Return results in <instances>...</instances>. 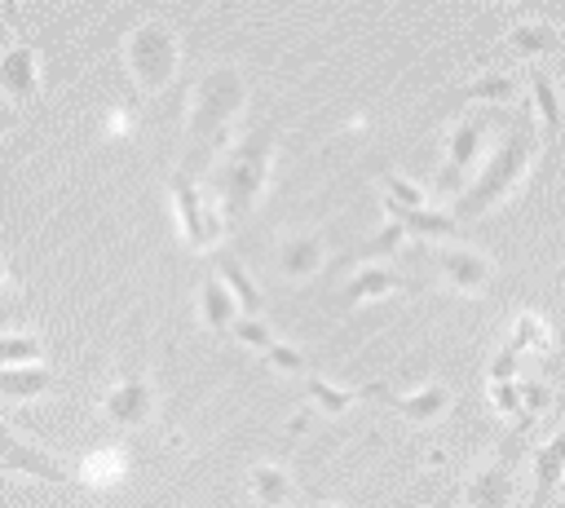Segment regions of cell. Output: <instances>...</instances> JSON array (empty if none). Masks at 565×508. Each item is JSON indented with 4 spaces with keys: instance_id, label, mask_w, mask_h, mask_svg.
Segmentation results:
<instances>
[{
    "instance_id": "cell-1",
    "label": "cell",
    "mask_w": 565,
    "mask_h": 508,
    "mask_svg": "<svg viewBox=\"0 0 565 508\" xmlns=\"http://www.w3.org/2000/svg\"><path fill=\"white\" fill-rule=\"evenodd\" d=\"M247 110V75L234 62L207 66L185 93V172L203 177L230 146L234 124Z\"/></svg>"
},
{
    "instance_id": "cell-2",
    "label": "cell",
    "mask_w": 565,
    "mask_h": 508,
    "mask_svg": "<svg viewBox=\"0 0 565 508\" xmlns=\"http://www.w3.org/2000/svg\"><path fill=\"white\" fill-rule=\"evenodd\" d=\"M274 155H278V124H256L221 150V159L212 163V190L207 194L216 199L225 225L247 221L256 212V203L274 177Z\"/></svg>"
},
{
    "instance_id": "cell-3",
    "label": "cell",
    "mask_w": 565,
    "mask_h": 508,
    "mask_svg": "<svg viewBox=\"0 0 565 508\" xmlns=\"http://www.w3.org/2000/svg\"><path fill=\"white\" fill-rule=\"evenodd\" d=\"M534 155H539V128H534L530 115H521V119L499 137V146L486 155V163L477 168V177L455 194V203H450L446 212H450L455 221H477V216H486L490 208L508 203V199L521 190V181L530 177Z\"/></svg>"
},
{
    "instance_id": "cell-4",
    "label": "cell",
    "mask_w": 565,
    "mask_h": 508,
    "mask_svg": "<svg viewBox=\"0 0 565 508\" xmlns=\"http://www.w3.org/2000/svg\"><path fill=\"white\" fill-rule=\"evenodd\" d=\"M119 53H124L128 80H132L146 97L163 93V88L177 80V71H181V35H177V27H172L168 18H159V13L132 22V27L124 31Z\"/></svg>"
},
{
    "instance_id": "cell-5",
    "label": "cell",
    "mask_w": 565,
    "mask_h": 508,
    "mask_svg": "<svg viewBox=\"0 0 565 508\" xmlns=\"http://www.w3.org/2000/svg\"><path fill=\"white\" fill-rule=\"evenodd\" d=\"M168 203H172V216H177L185 247L190 252H216V243L225 239L230 225H225L216 199L199 186V177H190L185 168H172L168 172Z\"/></svg>"
},
{
    "instance_id": "cell-6",
    "label": "cell",
    "mask_w": 565,
    "mask_h": 508,
    "mask_svg": "<svg viewBox=\"0 0 565 508\" xmlns=\"http://www.w3.org/2000/svg\"><path fill=\"white\" fill-rule=\"evenodd\" d=\"M490 115L486 110H463L450 128H446V137H441V181H463L472 168H477V159H481V150H486V141H490Z\"/></svg>"
},
{
    "instance_id": "cell-7",
    "label": "cell",
    "mask_w": 565,
    "mask_h": 508,
    "mask_svg": "<svg viewBox=\"0 0 565 508\" xmlns=\"http://www.w3.org/2000/svg\"><path fill=\"white\" fill-rule=\"evenodd\" d=\"M154 406H159V393H154V384H150L146 371H124V375L102 393V415H106L110 424H119V428H141V424H150Z\"/></svg>"
},
{
    "instance_id": "cell-8",
    "label": "cell",
    "mask_w": 565,
    "mask_h": 508,
    "mask_svg": "<svg viewBox=\"0 0 565 508\" xmlns=\"http://www.w3.org/2000/svg\"><path fill=\"white\" fill-rule=\"evenodd\" d=\"M433 261H437L441 278L459 296H481L490 287V278H494V261L486 252H477V247H463V243H437Z\"/></svg>"
},
{
    "instance_id": "cell-9",
    "label": "cell",
    "mask_w": 565,
    "mask_h": 508,
    "mask_svg": "<svg viewBox=\"0 0 565 508\" xmlns=\"http://www.w3.org/2000/svg\"><path fill=\"white\" fill-rule=\"evenodd\" d=\"M371 393H375L393 415H402L406 424H419V428L437 424V420L450 411V389H446V384H419V389H406V393H397V389H388V384H371L366 398H371Z\"/></svg>"
},
{
    "instance_id": "cell-10",
    "label": "cell",
    "mask_w": 565,
    "mask_h": 508,
    "mask_svg": "<svg viewBox=\"0 0 565 508\" xmlns=\"http://www.w3.org/2000/svg\"><path fill=\"white\" fill-rule=\"evenodd\" d=\"M0 464H4L9 473L35 477V481H71V473H66L44 446H35V442H26L18 428H9L4 415H0Z\"/></svg>"
},
{
    "instance_id": "cell-11",
    "label": "cell",
    "mask_w": 565,
    "mask_h": 508,
    "mask_svg": "<svg viewBox=\"0 0 565 508\" xmlns=\"http://www.w3.org/2000/svg\"><path fill=\"white\" fill-rule=\"evenodd\" d=\"M512 464L503 455H486L481 464H472L468 481H463V504L468 508H512Z\"/></svg>"
},
{
    "instance_id": "cell-12",
    "label": "cell",
    "mask_w": 565,
    "mask_h": 508,
    "mask_svg": "<svg viewBox=\"0 0 565 508\" xmlns=\"http://www.w3.org/2000/svg\"><path fill=\"white\" fill-rule=\"evenodd\" d=\"M274 261H278V274H282V278L309 283V278L327 265V239H322L318 230H291V234L278 239Z\"/></svg>"
},
{
    "instance_id": "cell-13",
    "label": "cell",
    "mask_w": 565,
    "mask_h": 508,
    "mask_svg": "<svg viewBox=\"0 0 565 508\" xmlns=\"http://www.w3.org/2000/svg\"><path fill=\"white\" fill-rule=\"evenodd\" d=\"M35 93H40V53L35 44L18 40L0 53V97L18 106V102H31Z\"/></svg>"
},
{
    "instance_id": "cell-14",
    "label": "cell",
    "mask_w": 565,
    "mask_h": 508,
    "mask_svg": "<svg viewBox=\"0 0 565 508\" xmlns=\"http://www.w3.org/2000/svg\"><path fill=\"white\" fill-rule=\"evenodd\" d=\"M397 287H402V274H397L393 265H384V261H362V265L344 278L340 300H344V309L353 314V309H362V305H371V300L393 296Z\"/></svg>"
},
{
    "instance_id": "cell-15",
    "label": "cell",
    "mask_w": 565,
    "mask_h": 508,
    "mask_svg": "<svg viewBox=\"0 0 565 508\" xmlns=\"http://www.w3.org/2000/svg\"><path fill=\"white\" fill-rule=\"evenodd\" d=\"M384 216L393 225H402V234L411 243H446L459 230V221L446 208H388L384 203Z\"/></svg>"
},
{
    "instance_id": "cell-16",
    "label": "cell",
    "mask_w": 565,
    "mask_h": 508,
    "mask_svg": "<svg viewBox=\"0 0 565 508\" xmlns=\"http://www.w3.org/2000/svg\"><path fill=\"white\" fill-rule=\"evenodd\" d=\"M565 481V424L556 437H547L534 451V486H530V508H547L556 486Z\"/></svg>"
},
{
    "instance_id": "cell-17",
    "label": "cell",
    "mask_w": 565,
    "mask_h": 508,
    "mask_svg": "<svg viewBox=\"0 0 565 508\" xmlns=\"http://www.w3.org/2000/svg\"><path fill=\"white\" fill-rule=\"evenodd\" d=\"M216 278L225 283V292L234 296V305H238V314H243V318H265V292L256 287L252 269H247L238 256L216 252Z\"/></svg>"
},
{
    "instance_id": "cell-18",
    "label": "cell",
    "mask_w": 565,
    "mask_h": 508,
    "mask_svg": "<svg viewBox=\"0 0 565 508\" xmlns=\"http://www.w3.org/2000/svg\"><path fill=\"white\" fill-rule=\"evenodd\" d=\"M247 490L260 508H296V477L274 459H260L247 468Z\"/></svg>"
},
{
    "instance_id": "cell-19",
    "label": "cell",
    "mask_w": 565,
    "mask_h": 508,
    "mask_svg": "<svg viewBox=\"0 0 565 508\" xmlns=\"http://www.w3.org/2000/svg\"><path fill=\"white\" fill-rule=\"evenodd\" d=\"M561 44V35H556V27L547 22V18H521V22H512L508 27V49H512V57H521V62H539V57H547L552 49Z\"/></svg>"
},
{
    "instance_id": "cell-20",
    "label": "cell",
    "mask_w": 565,
    "mask_h": 508,
    "mask_svg": "<svg viewBox=\"0 0 565 508\" xmlns=\"http://www.w3.org/2000/svg\"><path fill=\"white\" fill-rule=\"evenodd\" d=\"M516 93H521V80L512 71H486V75H477V80L455 88V97L472 102V110L477 106H508V102H516Z\"/></svg>"
},
{
    "instance_id": "cell-21",
    "label": "cell",
    "mask_w": 565,
    "mask_h": 508,
    "mask_svg": "<svg viewBox=\"0 0 565 508\" xmlns=\"http://www.w3.org/2000/svg\"><path fill=\"white\" fill-rule=\"evenodd\" d=\"M525 88H530V110H534V128H543L547 137H556L561 133V119H565V110H561V93H556V80L543 71V66H530V75H525Z\"/></svg>"
},
{
    "instance_id": "cell-22",
    "label": "cell",
    "mask_w": 565,
    "mask_h": 508,
    "mask_svg": "<svg viewBox=\"0 0 565 508\" xmlns=\"http://www.w3.org/2000/svg\"><path fill=\"white\" fill-rule=\"evenodd\" d=\"M199 318L212 336H230V327L238 318V305L216 274H203V283H199Z\"/></svg>"
},
{
    "instance_id": "cell-23",
    "label": "cell",
    "mask_w": 565,
    "mask_h": 508,
    "mask_svg": "<svg viewBox=\"0 0 565 508\" xmlns=\"http://www.w3.org/2000/svg\"><path fill=\"white\" fill-rule=\"evenodd\" d=\"M57 389V375L49 367H4L0 371V398L4 402H35Z\"/></svg>"
},
{
    "instance_id": "cell-24",
    "label": "cell",
    "mask_w": 565,
    "mask_h": 508,
    "mask_svg": "<svg viewBox=\"0 0 565 508\" xmlns=\"http://www.w3.org/2000/svg\"><path fill=\"white\" fill-rule=\"evenodd\" d=\"M305 398L313 411H322L327 420H340L358 398H366V389H349L340 380H327V375H305Z\"/></svg>"
},
{
    "instance_id": "cell-25",
    "label": "cell",
    "mask_w": 565,
    "mask_h": 508,
    "mask_svg": "<svg viewBox=\"0 0 565 508\" xmlns=\"http://www.w3.org/2000/svg\"><path fill=\"white\" fill-rule=\"evenodd\" d=\"M124 473H128L124 451H119V446H106V451H97V455H88V459H84L79 481H84L88 490H110V486H115Z\"/></svg>"
},
{
    "instance_id": "cell-26",
    "label": "cell",
    "mask_w": 565,
    "mask_h": 508,
    "mask_svg": "<svg viewBox=\"0 0 565 508\" xmlns=\"http://www.w3.org/2000/svg\"><path fill=\"white\" fill-rule=\"evenodd\" d=\"M40 358H44V340L35 331H18V327L0 331V371L4 367H35Z\"/></svg>"
},
{
    "instance_id": "cell-27",
    "label": "cell",
    "mask_w": 565,
    "mask_h": 508,
    "mask_svg": "<svg viewBox=\"0 0 565 508\" xmlns=\"http://www.w3.org/2000/svg\"><path fill=\"white\" fill-rule=\"evenodd\" d=\"M552 345V327L539 309H521L516 322H512V336H508V349L521 353V349H547Z\"/></svg>"
},
{
    "instance_id": "cell-28",
    "label": "cell",
    "mask_w": 565,
    "mask_h": 508,
    "mask_svg": "<svg viewBox=\"0 0 565 508\" xmlns=\"http://www.w3.org/2000/svg\"><path fill=\"white\" fill-rule=\"evenodd\" d=\"M380 186H384V203H388V208H428L424 186H419V181H411V177H402L397 168H384Z\"/></svg>"
},
{
    "instance_id": "cell-29",
    "label": "cell",
    "mask_w": 565,
    "mask_h": 508,
    "mask_svg": "<svg viewBox=\"0 0 565 508\" xmlns=\"http://www.w3.org/2000/svg\"><path fill=\"white\" fill-rule=\"evenodd\" d=\"M230 336H234V340H238L243 349H252V353H260V358H265V353H269V349L278 345V336L269 331V322H265V318H243V314L234 318V327H230Z\"/></svg>"
},
{
    "instance_id": "cell-30",
    "label": "cell",
    "mask_w": 565,
    "mask_h": 508,
    "mask_svg": "<svg viewBox=\"0 0 565 508\" xmlns=\"http://www.w3.org/2000/svg\"><path fill=\"white\" fill-rule=\"evenodd\" d=\"M18 318H22V287H18V278L0 265V331L18 327Z\"/></svg>"
},
{
    "instance_id": "cell-31",
    "label": "cell",
    "mask_w": 565,
    "mask_h": 508,
    "mask_svg": "<svg viewBox=\"0 0 565 508\" xmlns=\"http://www.w3.org/2000/svg\"><path fill=\"white\" fill-rule=\"evenodd\" d=\"M402 243H411L406 234H402V225H393V221H384L375 234H371V243L362 247V261H380V256H393Z\"/></svg>"
},
{
    "instance_id": "cell-32",
    "label": "cell",
    "mask_w": 565,
    "mask_h": 508,
    "mask_svg": "<svg viewBox=\"0 0 565 508\" xmlns=\"http://www.w3.org/2000/svg\"><path fill=\"white\" fill-rule=\"evenodd\" d=\"M265 362H269L278 375H296V371H305V353H300L296 345H282V340L265 353Z\"/></svg>"
},
{
    "instance_id": "cell-33",
    "label": "cell",
    "mask_w": 565,
    "mask_h": 508,
    "mask_svg": "<svg viewBox=\"0 0 565 508\" xmlns=\"http://www.w3.org/2000/svg\"><path fill=\"white\" fill-rule=\"evenodd\" d=\"M516 358L521 353H512L508 345L494 353V362H490V384H512V375H516Z\"/></svg>"
},
{
    "instance_id": "cell-34",
    "label": "cell",
    "mask_w": 565,
    "mask_h": 508,
    "mask_svg": "<svg viewBox=\"0 0 565 508\" xmlns=\"http://www.w3.org/2000/svg\"><path fill=\"white\" fill-rule=\"evenodd\" d=\"M490 402L503 411V415H521V393L516 384H490ZM525 420V415H521Z\"/></svg>"
},
{
    "instance_id": "cell-35",
    "label": "cell",
    "mask_w": 565,
    "mask_h": 508,
    "mask_svg": "<svg viewBox=\"0 0 565 508\" xmlns=\"http://www.w3.org/2000/svg\"><path fill=\"white\" fill-rule=\"evenodd\" d=\"M4 124H9V110H0V133H4Z\"/></svg>"
},
{
    "instance_id": "cell-36",
    "label": "cell",
    "mask_w": 565,
    "mask_h": 508,
    "mask_svg": "<svg viewBox=\"0 0 565 508\" xmlns=\"http://www.w3.org/2000/svg\"><path fill=\"white\" fill-rule=\"evenodd\" d=\"M318 508H340V504H318Z\"/></svg>"
},
{
    "instance_id": "cell-37",
    "label": "cell",
    "mask_w": 565,
    "mask_h": 508,
    "mask_svg": "<svg viewBox=\"0 0 565 508\" xmlns=\"http://www.w3.org/2000/svg\"><path fill=\"white\" fill-rule=\"evenodd\" d=\"M0 473H9V468H4V464H0Z\"/></svg>"
}]
</instances>
